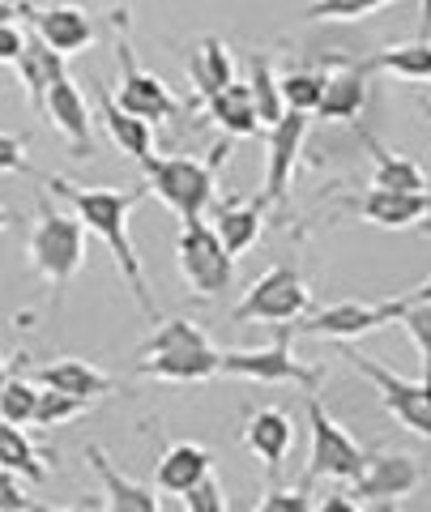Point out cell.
I'll list each match as a JSON object with an SVG mask.
<instances>
[{
  "label": "cell",
  "mask_w": 431,
  "mask_h": 512,
  "mask_svg": "<svg viewBox=\"0 0 431 512\" xmlns=\"http://www.w3.org/2000/svg\"><path fill=\"white\" fill-rule=\"evenodd\" d=\"M47 188L56 192L60 201H69L73 205V214L82 218V227L90 235H99L107 252H111V261H116L120 269V278L124 286L133 291L137 299V308L146 312L150 320H158V308H154V299H150V282H146V269H141V256L133 248V235H129V214H133V205L146 197V188H137V192H120V188H86V184H69V180H60V175H43Z\"/></svg>",
  "instance_id": "1"
},
{
  "label": "cell",
  "mask_w": 431,
  "mask_h": 512,
  "mask_svg": "<svg viewBox=\"0 0 431 512\" xmlns=\"http://www.w3.org/2000/svg\"><path fill=\"white\" fill-rule=\"evenodd\" d=\"M231 158V137H222L210 146L205 158H146V192H154L188 227V222H205V210L214 205L218 171Z\"/></svg>",
  "instance_id": "2"
},
{
  "label": "cell",
  "mask_w": 431,
  "mask_h": 512,
  "mask_svg": "<svg viewBox=\"0 0 431 512\" xmlns=\"http://www.w3.org/2000/svg\"><path fill=\"white\" fill-rule=\"evenodd\" d=\"M26 252H30L35 274L52 282L56 295H60L86 265V227H82V218L60 214L47 201H39V222H35V231H30Z\"/></svg>",
  "instance_id": "3"
},
{
  "label": "cell",
  "mask_w": 431,
  "mask_h": 512,
  "mask_svg": "<svg viewBox=\"0 0 431 512\" xmlns=\"http://www.w3.org/2000/svg\"><path fill=\"white\" fill-rule=\"evenodd\" d=\"M111 26H116V56H120V90L111 94V99H116V107L129 111V116H137V120H146L150 128L175 120V116L184 111V103L175 99L163 77L137 64L133 43H129V9H116V13H111Z\"/></svg>",
  "instance_id": "4"
},
{
  "label": "cell",
  "mask_w": 431,
  "mask_h": 512,
  "mask_svg": "<svg viewBox=\"0 0 431 512\" xmlns=\"http://www.w3.org/2000/svg\"><path fill=\"white\" fill-rule=\"evenodd\" d=\"M218 372L239 376V380H261V384H299L303 393H316L325 380V367H308L291 355V325H278L269 346L222 350Z\"/></svg>",
  "instance_id": "5"
},
{
  "label": "cell",
  "mask_w": 431,
  "mask_h": 512,
  "mask_svg": "<svg viewBox=\"0 0 431 512\" xmlns=\"http://www.w3.org/2000/svg\"><path fill=\"white\" fill-rule=\"evenodd\" d=\"M312 312V286L295 265H274L269 274L244 291V299L235 303L231 320L248 325V320H269V325H295Z\"/></svg>",
  "instance_id": "6"
},
{
  "label": "cell",
  "mask_w": 431,
  "mask_h": 512,
  "mask_svg": "<svg viewBox=\"0 0 431 512\" xmlns=\"http://www.w3.org/2000/svg\"><path fill=\"white\" fill-rule=\"evenodd\" d=\"M342 359L355 367L363 380H372L380 406H385L397 423H402L406 431H414V436L431 440V389L423 380H406V376L389 372L385 363H376L372 355H363V350H355L350 342H342Z\"/></svg>",
  "instance_id": "7"
},
{
  "label": "cell",
  "mask_w": 431,
  "mask_h": 512,
  "mask_svg": "<svg viewBox=\"0 0 431 512\" xmlns=\"http://www.w3.org/2000/svg\"><path fill=\"white\" fill-rule=\"evenodd\" d=\"M175 265H180V278L188 282V291L201 299H218L222 291L235 286V256L222 248V239L214 235L210 222H188V227H180Z\"/></svg>",
  "instance_id": "8"
},
{
  "label": "cell",
  "mask_w": 431,
  "mask_h": 512,
  "mask_svg": "<svg viewBox=\"0 0 431 512\" xmlns=\"http://www.w3.org/2000/svg\"><path fill=\"white\" fill-rule=\"evenodd\" d=\"M308 427H312V453H308V470H303V487L321 483V478L350 483L363 470V448L350 440V431L338 419H329V410L321 406L316 393H308Z\"/></svg>",
  "instance_id": "9"
},
{
  "label": "cell",
  "mask_w": 431,
  "mask_h": 512,
  "mask_svg": "<svg viewBox=\"0 0 431 512\" xmlns=\"http://www.w3.org/2000/svg\"><path fill=\"white\" fill-rule=\"evenodd\" d=\"M397 316H402V299H385V303H359V299H346V303H333V308H321V312H312V316L295 320L291 333L350 342V338H363V333H376V329L393 325Z\"/></svg>",
  "instance_id": "10"
},
{
  "label": "cell",
  "mask_w": 431,
  "mask_h": 512,
  "mask_svg": "<svg viewBox=\"0 0 431 512\" xmlns=\"http://www.w3.org/2000/svg\"><path fill=\"white\" fill-rule=\"evenodd\" d=\"M423 483V466H419V457H410V453H385V448H372V453H363V470L350 478V495L355 500H376V504H385V500H406V495H414Z\"/></svg>",
  "instance_id": "11"
},
{
  "label": "cell",
  "mask_w": 431,
  "mask_h": 512,
  "mask_svg": "<svg viewBox=\"0 0 431 512\" xmlns=\"http://www.w3.org/2000/svg\"><path fill=\"white\" fill-rule=\"evenodd\" d=\"M303 137H308V116H299V111H286L274 128H265V150H269V158H265V205L286 201V184H291Z\"/></svg>",
  "instance_id": "12"
},
{
  "label": "cell",
  "mask_w": 431,
  "mask_h": 512,
  "mask_svg": "<svg viewBox=\"0 0 431 512\" xmlns=\"http://www.w3.org/2000/svg\"><path fill=\"white\" fill-rule=\"evenodd\" d=\"M43 116L56 124V133H65L73 158L94 154V137H90V124H94V120H90V103H86V94L77 90V82H73L69 73L60 77L52 90H47Z\"/></svg>",
  "instance_id": "13"
},
{
  "label": "cell",
  "mask_w": 431,
  "mask_h": 512,
  "mask_svg": "<svg viewBox=\"0 0 431 512\" xmlns=\"http://www.w3.org/2000/svg\"><path fill=\"white\" fill-rule=\"evenodd\" d=\"M30 30L52 47L56 56H73V52H86L94 43V22L82 5H56V9H35L26 13Z\"/></svg>",
  "instance_id": "14"
},
{
  "label": "cell",
  "mask_w": 431,
  "mask_h": 512,
  "mask_svg": "<svg viewBox=\"0 0 431 512\" xmlns=\"http://www.w3.org/2000/svg\"><path fill=\"white\" fill-rule=\"evenodd\" d=\"M222 350L218 346H197V350H167V355H150L133 363V376L146 380H171V384H205L222 376L218 372Z\"/></svg>",
  "instance_id": "15"
},
{
  "label": "cell",
  "mask_w": 431,
  "mask_h": 512,
  "mask_svg": "<svg viewBox=\"0 0 431 512\" xmlns=\"http://www.w3.org/2000/svg\"><path fill=\"white\" fill-rule=\"evenodd\" d=\"M244 444H248L252 457L265 461L269 478H278L282 461H286V453H291V444H295V423H291V414L278 410V406H265V410H257V414H248V423H244Z\"/></svg>",
  "instance_id": "16"
},
{
  "label": "cell",
  "mask_w": 431,
  "mask_h": 512,
  "mask_svg": "<svg viewBox=\"0 0 431 512\" xmlns=\"http://www.w3.org/2000/svg\"><path fill=\"white\" fill-rule=\"evenodd\" d=\"M86 461L94 466V474H99V483H103L107 512H163V504H158V487H146V483H137V478H129L124 470H116L99 444H86Z\"/></svg>",
  "instance_id": "17"
},
{
  "label": "cell",
  "mask_w": 431,
  "mask_h": 512,
  "mask_svg": "<svg viewBox=\"0 0 431 512\" xmlns=\"http://www.w3.org/2000/svg\"><path fill=\"white\" fill-rule=\"evenodd\" d=\"M355 210L385 231H402V227H419L431 214V192H385V188H367L355 201Z\"/></svg>",
  "instance_id": "18"
},
{
  "label": "cell",
  "mask_w": 431,
  "mask_h": 512,
  "mask_svg": "<svg viewBox=\"0 0 431 512\" xmlns=\"http://www.w3.org/2000/svg\"><path fill=\"white\" fill-rule=\"evenodd\" d=\"M35 384H39V389H56V393L82 397V402H94V397L116 393V376H107L103 367H94V363H86V359L39 363V367H35Z\"/></svg>",
  "instance_id": "19"
},
{
  "label": "cell",
  "mask_w": 431,
  "mask_h": 512,
  "mask_svg": "<svg viewBox=\"0 0 431 512\" xmlns=\"http://www.w3.org/2000/svg\"><path fill=\"white\" fill-rule=\"evenodd\" d=\"M205 474H214V457L205 444H193V440H175L163 448L154 466V487L167 491V495H184L193 491Z\"/></svg>",
  "instance_id": "20"
},
{
  "label": "cell",
  "mask_w": 431,
  "mask_h": 512,
  "mask_svg": "<svg viewBox=\"0 0 431 512\" xmlns=\"http://www.w3.org/2000/svg\"><path fill=\"white\" fill-rule=\"evenodd\" d=\"M214 235L222 239V248L231 256H244L252 244L261 239L265 227V197H252V201H222L214 210Z\"/></svg>",
  "instance_id": "21"
},
{
  "label": "cell",
  "mask_w": 431,
  "mask_h": 512,
  "mask_svg": "<svg viewBox=\"0 0 431 512\" xmlns=\"http://www.w3.org/2000/svg\"><path fill=\"white\" fill-rule=\"evenodd\" d=\"M94 99H99V120L107 128V137L116 141V150L124 158H133L137 167L146 163V158H154V128L146 120L129 116V111H120L116 99H111V90H99Z\"/></svg>",
  "instance_id": "22"
},
{
  "label": "cell",
  "mask_w": 431,
  "mask_h": 512,
  "mask_svg": "<svg viewBox=\"0 0 431 512\" xmlns=\"http://www.w3.org/2000/svg\"><path fill=\"white\" fill-rule=\"evenodd\" d=\"M367 64H350L342 60L338 73H325V94H321V107L316 116L325 120H355L363 103H367Z\"/></svg>",
  "instance_id": "23"
},
{
  "label": "cell",
  "mask_w": 431,
  "mask_h": 512,
  "mask_svg": "<svg viewBox=\"0 0 431 512\" xmlns=\"http://www.w3.org/2000/svg\"><path fill=\"white\" fill-rule=\"evenodd\" d=\"M18 77H22V86L30 94V107L43 111V99H47V90H52L60 77H65V56H56L52 47H47L35 30L26 35V47H22V56H18Z\"/></svg>",
  "instance_id": "24"
},
{
  "label": "cell",
  "mask_w": 431,
  "mask_h": 512,
  "mask_svg": "<svg viewBox=\"0 0 431 512\" xmlns=\"http://www.w3.org/2000/svg\"><path fill=\"white\" fill-rule=\"evenodd\" d=\"M184 69L188 77H193V86H197V99L205 103L210 94L218 90H227L235 82V60H231V47L222 43V39H201L193 52L184 56Z\"/></svg>",
  "instance_id": "25"
},
{
  "label": "cell",
  "mask_w": 431,
  "mask_h": 512,
  "mask_svg": "<svg viewBox=\"0 0 431 512\" xmlns=\"http://www.w3.org/2000/svg\"><path fill=\"white\" fill-rule=\"evenodd\" d=\"M205 116H210L222 137H257L261 133V120H257V107H252V94L244 82H231L227 90H218L205 99Z\"/></svg>",
  "instance_id": "26"
},
{
  "label": "cell",
  "mask_w": 431,
  "mask_h": 512,
  "mask_svg": "<svg viewBox=\"0 0 431 512\" xmlns=\"http://www.w3.org/2000/svg\"><path fill=\"white\" fill-rule=\"evenodd\" d=\"M363 141H367V150H372V158H376L372 188H385V192H431L419 163H410L406 154H393L389 146H380L372 133H363Z\"/></svg>",
  "instance_id": "27"
},
{
  "label": "cell",
  "mask_w": 431,
  "mask_h": 512,
  "mask_svg": "<svg viewBox=\"0 0 431 512\" xmlns=\"http://www.w3.org/2000/svg\"><path fill=\"white\" fill-rule=\"evenodd\" d=\"M244 86H248V94H252V107H257L261 128H274V124L286 116L278 77H274V60L261 56V52H252V56H248V82H244Z\"/></svg>",
  "instance_id": "28"
},
{
  "label": "cell",
  "mask_w": 431,
  "mask_h": 512,
  "mask_svg": "<svg viewBox=\"0 0 431 512\" xmlns=\"http://www.w3.org/2000/svg\"><path fill=\"white\" fill-rule=\"evenodd\" d=\"M43 453L26 440V431L18 423H5L0 419V470H13L18 478H30V483H43L47 466H43Z\"/></svg>",
  "instance_id": "29"
},
{
  "label": "cell",
  "mask_w": 431,
  "mask_h": 512,
  "mask_svg": "<svg viewBox=\"0 0 431 512\" xmlns=\"http://www.w3.org/2000/svg\"><path fill=\"white\" fill-rule=\"evenodd\" d=\"M197 346H214L210 333L188 316H171V320H158V329L137 346V355L150 359V355H167V350H197Z\"/></svg>",
  "instance_id": "30"
},
{
  "label": "cell",
  "mask_w": 431,
  "mask_h": 512,
  "mask_svg": "<svg viewBox=\"0 0 431 512\" xmlns=\"http://www.w3.org/2000/svg\"><path fill=\"white\" fill-rule=\"evenodd\" d=\"M367 69H385V73L406 77V82H431V39H410V43L385 47L380 56L367 60Z\"/></svg>",
  "instance_id": "31"
},
{
  "label": "cell",
  "mask_w": 431,
  "mask_h": 512,
  "mask_svg": "<svg viewBox=\"0 0 431 512\" xmlns=\"http://www.w3.org/2000/svg\"><path fill=\"white\" fill-rule=\"evenodd\" d=\"M278 90H282V107L286 111L312 116V111L321 107V94H325V69H291V73H282Z\"/></svg>",
  "instance_id": "32"
},
{
  "label": "cell",
  "mask_w": 431,
  "mask_h": 512,
  "mask_svg": "<svg viewBox=\"0 0 431 512\" xmlns=\"http://www.w3.org/2000/svg\"><path fill=\"white\" fill-rule=\"evenodd\" d=\"M35 406H39V384L26 380L22 372H9L5 389H0V419L26 427L30 419H35Z\"/></svg>",
  "instance_id": "33"
},
{
  "label": "cell",
  "mask_w": 431,
  "mask_h": 512,
  "mask_svg": "<svg viewBox=\"0 0 431 512\" xmlns=\"http://www.w3.org/2000/svg\"><path fill=\"white\" fill-rule=\"evenodd\" d=\"M90 410V402H82V397H69V393H56V389H39V406H35V423L39 431H52V427H65L73 419H82V414Z\"/></svg>",
  "instance_id": "34"
},
{
  "label": "cell",
  "mask_w": 431,
  "mask_h": 512,
  "mask_svg": "<svg viewBox=\"0 0 431 512\" xmlns=\"http://www.w3.org/2000/svg\"><path fill=\"white\" fill-rule=\"evenodd\" d=\"M397 5V0H312L303 18L312 22H359V18H372V13Z\"/></svg>",
  "instance_id": "35"
},
{
  "label": "cell",
  "mask_w": 431,
  "mask_h": 512,
  "mask_svg": "<svg viewBox=\"0 0 431 512\" xmlns=\"http://www.w3.org/2000/svg\"><path fill=\"white\" fill-rule=\"evenodd\" d=\"M406 333L419 346V359H423V384L431 389V303H402V316Z\"/></svg>",
  "instance_id": "36"
},
{
  "label": "cell",
  "mask_w": 431,
  "mask_h": 512,
  "mask_svg": "<svg viewBox=\"0 0 431 512\" xmlns=\"http://www.w3.org/2000/svg\"><path fill=\"white\" fill-rule=\"evenodd\" d=\"M184 512H231V500H227V487L218 483V474H205L193 491L180 495Z\"/></svg>",
  "instance_id": "37"
},
{
  "label": "cell",
  "mask_w": 431,
  "mask_h": 512,
  "mask_svg": "<svg viewBox=\"0 0 431 512\" xmlns=\"http://www.w3.org/2000/svg\"><path fill=\"white\" fill-rule=\"evenodd\" d=\"M252 512H312V487H269Z\"/></svg>",
  "instance_id": "38"
},
{
  "label": "cell",
  "mask_w": 431,
  "mask_h": 512,
  "mask_svg": "<svg viewBox=\"0 0 431 512\" xmlns=\"http://www.w3.org/2000/svg\"><path fill=\"white\" fill-rule=\"evenodd\" d=\"M30 495L22 491V478L13 470H0V512H30Z\"/></svg>",
  "instance_id": "39"
},
{
  "label": "cell",
  "mask_w": 431,
  "mask_h": 512,
  "mask_svg": "<svg viewBox=\"0 0 431 512\" xmlns=\"http://www.w3.org/2000/svg\"><path fill=\"white\" fill-rule=\"evenodd\" d=\"M13 171H30V163H26V137L0 133V175H13Z\"/></svg>",
  "instance_id": "40"
},
{
  "label": "cell",
  "mask_w": 431,
  "mask_h": 512,
  "mask_svg": "<svg viewBox=\"0 0 431 512\" xmlns=\"http://www.w3.org/2000/svg\"><path fill=\"white\" fill-rule=\"evenodd\" d=\"M26 47V30H18L13 22H0V64H18Z\"/></svg>",
  "instance_id": "41"
},
{
  "label": "cell",
  "mask_w": 431,
  "mask_h": 512,
  "mask_svg": "<svg viewBox=\"0 0 431 512\" xmlns=\"http://www.w3.org/2000/svg\"><path fill=\"white\" fill-rule=\"evenodd\" d=\"M312 512H359V500L350 491H333V495H325L321 504H316Z\"/></svg>",
  "instance_id": "42"
},
{
  "label": "cell",
  "mask_w": 431,
  "mask_h": 512,
  "mask_svg": "<svg viewBox=\"0 0 431 512\" xmlns=\"http://www.w3.org/2000/svg\"><path fill=\"white\" fill-rule=\"evenodd\" d=\"M397 299H402V303H431V278H427V282H419V286H414V291L397 295Z\"/></svg>",
  "instance_id": "43"
},
{
  "label": "cell",
  "mask_w": 431,
  "mask_h": 512,
  "mask_svg": "<svg viewBox=\"0 0 431 512\" xmlns=\"http://www.w3.org/2000/svg\"><path fill=\"white\" fill-rule=\"evenodd\" d=\"M419 39H431V0H419Z\"/></svg>",
  "instance_id": "44"
},
{
  "label": "cell",
  "mask_w": 431,
  "mask_h": 512,
  "mask_svg": "<svg viewBox=\"0 0 431 512\" xmlns=\"http://www.w3.org/2000/svg\"><path fill=\"white\" fill-rule=\"evenodd\" d=\"M30 512H94V508H90V504H73V508H52V504H39V500H35V504H30Z\"/></svg>",
  "instance_id": "45"
},
{
  "label": "cell",
  "mask_w": 431,
  "mask_h": 512,
  "mask_svg": "<svg viewBox=\"0 0 431 512\" xmlns=\"http://www.w3.org/2000/svg\"><path fill=\"white\" fill-rule=\"evenodd\" d=\"M18 13H22L18 5H0V22H13V18H18Z\"/></svg>",
  "instance_id": "46"
},
{
  "label": "cell",
  "mask_w": 431,
  "mask_h": 512,
  "mask_svg": "<svg viewBox=\"0 0 431 512\" xmlns=\"http://www.w3.org/2000/svg\"><path fill=\"white\" fill-rule=\"evenodd\" d=\"M376 512H402V508H397L393 500H385V504H376Z\"/></svg>",
  "instance_id": "47"
},
{
  "label": "cell",
  "mask_w": 431,
  "mask_h": 512,
  "mask_svg": "<svg viewBox=\"0 0 431 512\" xmlns=\"http://www.w3.org/2000/svg\"><path fill=\"white\" fill-rule=\"evenodd\" d=\"M9 222H13V214H9V210H0V231H5Z\"/></svg>",
  "instance_id": "48"
},
{
  "label": "cell",
  "mask_w": 431,
  "mask_h": 512,
  "mask_svg": "<svg viewBox=\"0 0 431 512\" xmlns=\"http://www.w3.org/2000/svg\"><path fill=\"white\" fill-rule=\"evenodd\" d=\"M419 231H423V235H427V239H431V214H427V218H423V222H419Z\"/></svg>",
  "instance_id": "49"
},
{
  "label": "cell",
  "mask_w": 431,
  "mask_h": 512,
  "mask_svg": "<svg viewBox=\"0 0 431 512\" xmlns=\"http://www.w3.org/2000/svg\"><path fill=\"white\" fill-rule=\"evenodd\" d=\"M423 116H427V120H431V99H423Z\"/></svg>",
  "instance_id": "50"
},
{
  "label": "cell",
  "mask_w": 431,
  "mask_h": 512,
  "mask_svg": "<svg viewBox=\"0 0 431 512\" xmlns=\"http://www.w3.org/2000/svg\"><path fill=\"white\" fill-rule=\"evenodd\" d=\"M5 376H9V372H0V389H5Z\"/></svg>",
  "instance_id": "51"
},
{
  "label": "cell",
  "mask_w": 431,
  "mask_h": 512,
  "mask_svg": "<svg viewBox=\"0 0 431 512\" xmlns=\"http://www.w3.org/2000/svg\"><path fill=\"white\" fill-rule=\"evenodd\" d=\"M0 372H5V359H0Z\"/></svg>",
  "instance_id": "52"
},
{
  "label": "cell",
  "mask_w": 431,
  "mask_h": 512,
  "mask_svg": "<svg viewBox=\"0 0 431 512\" xmlns=\"http://www.w3.org/2000/svg\"><path fill=\"white\" fill-rule=\"evenodd\" d=\"M359 512H363V508H359Z\"/></svg>",
  "instance_id": "53"
}]
</instances>
